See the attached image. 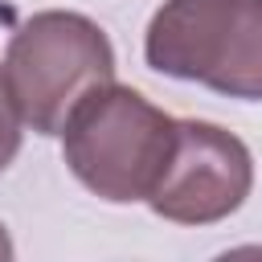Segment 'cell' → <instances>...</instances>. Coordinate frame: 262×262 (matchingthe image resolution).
Listing matches in <instances>:
<instances>
[{
  "label": "cell",
  "mask_w": 262,
  "mask_h": 262,
  "mask_svg": "<svg viewBox=\"0 0 262 262\" xmlns=\"http://www.w3.org/2000/svg\"><path fill=\"white\" fill-rule=\"evenodd\" d=\"M16 250H12V237H8V229H4V221H0V262H8Z\"/></svg>",
  "instance_id": "8992f818"
},
{
  "label": "cell",
  "mask_w": 262,
  "mask_h": 262,
  "mask_svg": "<svg viewBox=\"0 0 262 262\" xmlns=\"http://www.w3.org/2000/svg\"><path fill=\"white\" fill-rule=\"evenodd\" d=\"M0 74L25 127L61 135L74 106L90 90L115 82V49L90 16L45 8L8 37Z\"/></svg>",
  "instance_id": "7a4b0ae2"
},
{
  "label": "cell",
  "mask_w": 262,
  "mask_h": 262,
  "mask_svg": "<svg viewBox=\"0 0 262 262\" xmlns=\"http://www.w3.org/2000/svg\"><path fill=\"white\" fill-rule=\"evenodd\" d=\"M176 127L180 123L139 90L106 82L74 106L61 131V156L94 196L131 205L147 201L164 180L176 151Z\"/></svg>",
  "instance_id": "6da1fadb"
},
{
  "label": "cell",
  "mask_w": 262,
  "mask_h": 262,
  "mask_svg": "<svg viewBox=\"0 0 262 262\" xmlns=\"http://www.w3.org/2000/svg\"><path fill=\"white\" fill-rule=\"evenodd\" d=\"M250 188H254L250 147L217 123L184 119L176 127V151L168 160V172L147 196V209L176 225H213L237 213Z\"/></svg>",
  "instance_id": "277c9868"
},
{
  "label": "cell",
  "mask_w": 262,
  "mask_h": 262,
  "mask_svg": "<svg viewBox=\"0 0 262 262\" xmlns=\"http://www.w3.org/2000/svg\"><path fill=\"white\" fill-rule=\"evenodd\" d=\"M143 57L156 74L262 102V0H164Z\"/></svg>",
  "instance_id": "3957f363"
},
{
  "label": "cell",
  "mask_w": 262,
  "mask_h": 262,
  "mask_svg": "<svg viewBox=\"0 0 262 262\" xmlns=\"http://www.w3.org/2000/svg\"><path fill=\"white\" fill-rule=\"evenodd\" d=\"M25 127V119H20V111H16V102L8 98V86H4V74H0V172L16 160V151H20V131Z\"/></svg>",
  "instance_id": "5b68a950"
}]
</instances>
